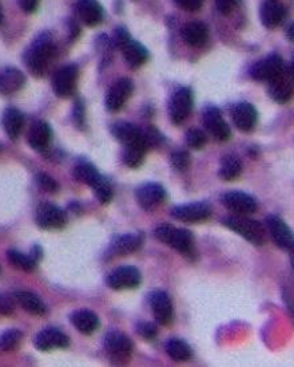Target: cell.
Returning a JSON list of instances; mask_svg holds the SVG:
<instances>
[{
  "label": "cell",
  "instance_id": "ee69618b",
  "mask_svg": "<svg viewBox=\"0 0 294 367\" xmlns=\"http://www.w3.org/2000/svg\"><path fill=\"white\" fill-rule=\"evenodd\" d=\"M132 39H130V35H129V32H127V30L126 28H123V27H121V28H118L117 30V32H115V38H114V43L118 46V47H123L126 43H129Z\"/></svg>",
  "mask_w": 294,
  "mask_h": 367
},
{
  "label": "cell",
  "instance_id": "f5cc1de1",
  "mask_svg": "<svg viewBox=\"0 0 294 367\" xmlns=\"http://www.w3.org/2000/svg\"><path fill=\"white\" fill-rule=\"evenodd\" d=\"M3 22V12H1V7H0V23Z\"/></svg>",
  "mask_w": 294,
  "mask_h": 367
},
{
  "label": "cell",
  "instance_id": "bcb514c9",
  "mask_svg": "<svg viewBox=\"0 0 294 367\" xmlns=\"http://www.w3.org/2000/svg\"><path fill=\"white\" fill-rule=\"evenodd\" d=\"M12 303L7 298L0 296V315H8L12 313Z\"/></svg>",
  "mask_w": 294,
  "mask_h": 367
},
{
  "label": "cell",
  "instance_id": "277c9868",
  "mask_svg": "<svg viewBox=\"0 0 294 367\" xmlns=\"http://www.w3.org/2000/svg\"><path fill=\"white\" fill-rule=\"evenodd\" d=\"M193 110V94L190 89L181 87L178 89L169 104V114L173 124L180 125L182 124Z\"/></svg>",
  "mask_w": 294,
  "mask_h": 367
},
{
  "label": "cell",
  "instance_id": "6da1fadb",
  "mask_svg": "<svg viewBox=\"0 0 294 367\" xmlns=\"http://www.w3.org/2000/svg\"><path fill=\"white\" fill-rule=\"evenodd\" d=\"M53 36L49 32H43L31 43V46L27 49L25 54V62L28 70L35 77H42L53 59Z\"/></svg>",
  "mask_w": 294,
  "mask_h": 367
},
{
  "label": "cell",
  "instance_id": "ab89813d",
  "mask_svg": "<svg viewBox=\"0 0 294 367\" xmlns=\"http://www.w3.org/2000/svg\"><path fill=\"white\" fill-rule=\"evenodd\" d=\"M136 333L145 340H153L158 334V329L151 322H139L136 324Z\"/></svg>",
  "mask_w": 294,
  "mask_h": 367
},
{
  "label": "cell",
  "instance_id": "f35d334b",
  "mask_svg": "<svg viewBox=\"0 0 294 367\" xmlns=\"http://www.w3.org/2000/svg\"><path fill=\"white\" fill-rule=\"evenodd\" d=\"M93 189L95 190V194L102 204H108L112 200V189L105 179H102Z\"/></svg>",
  "mask_w": 294,
  "mask_h": 367
},
{
  "label": "cell",
  "instance_id": "e575fe53",
  "mask_svg": "<svg viewBox=\"0 0 294 367\" xmlns=\"http://www.w3.org/2000/svg\"><path fill=\"white\" fill-rule=\"evenodd\" d=\"M8 260L11 262L12 265L23 269V271H27V272H31L35 269L36 267V262L31 258V255H25L19 251H8Z\"/></svg>",
  "mask_w": 294,
  "mask_h": 367
},
{
  "label": "cell",
  "instance_id": "7dc6e473",
  "mask_svg": "<svg viewBox=\"0 0 294 367\" xmlns=\"http://www.w3.org/2000/svg\"><path fill=\"white\" fill-rule=\"evenodd\" d=\"M39 0H21V5L26 12H34L38 7Z\"/></svg>",
  "mask_w": 294,
  "mask_h": 367
},
{
  "label": "cell",
  "instance_id": "4dcf8cb0",
  "mask_svg": "<svg viewBox=\"0 0 294 367\" xmlns=\"http://www.w3.org/2000/svg\"><path fill=\"white\" fill-rule=\"evenodd\" d=\"M147 149H149V145L145 141L126 145V149H125V153H123L125 164L129 168H134V169L139 168L143 164V159H145Z\"/></svg>",
  "mask_w": 294,
  "mask_h": 367
},
{
  "label": "cell",
  "instance_id": "cb8c5ba5",
  "mask_svg": "<svg viewBox=\"0 0 294 367\" xmlns=\"http://www.w3.org/2000/svg\"><path fill=\"white\" fill-rule=\"evenodd\" d=\"M208 35H209L208 27L205 23L198 22V21L190 22L182 28L184 41L188 46H193V47L204 46L208 41Z\"/></svg>",
  "mask_w": 294,
  "mask_h": 367
},
{
  "label": "cell",
  "instance_id": "74e56055",
  "mask_svg": "<svg viewBox=\"0 0 294 367\" xmlns=\"http://www.w3.org/2000/svg\"><path fill=\"white\" fill-rule=\"evenodd\" d=\"M170 161H171V166L174 168V170L185 172L190 165V156L185 151H175L171 155Z\"/></svg>",
  "mask_w": 294,
  "mask_h": 367
},
{
  "label": "cell",
  "instance_id": "7402d4cb",
  "mask_svg": "<svg viewBox=\"0 0 294 367\" xmlns=\"http://www.w3.org/2000/svg\"><path fill=\"white\" fill-rule=\"evenodd\" d=\"M269 94L271 100L278 104H286L294 96V87L292 80L286 78L285 73L269 82Z\"/></svg>",
  "mask_w": 294,
  "mask_h": 367
},
{
  "label": "cell",
  "instance_id": "d6a6232c",
  "mask_svg": "<svg viewBox=\"0 0 294 367\" xmlns=\"http://www.w3.org/2000/svg\"><path fill=\"white\" fill-rule=\"evenodd\" d=\"M166 353L177 362H186L193 357V350L186 342L181 340H170L166 343Z\"/></svg>",
  "mask_w": 294,
  "mask_h": 367
},
{
  "label": "cell",
  "instance_id": "681fc988",
  "mask_svg": "<svg viewBox=\"0 0 294 367\" xmlns=\"http://www.w3.org/2000/svg\"><path fill=\"white\" fill-rule=\"evenodd\" d=\"M75 111H77V114H75V120L80 124V122L83 121V106L80 105L79 102L75 106Z\"/></svg>",
  "mask_w": 294,
  "mask_h": 367
},
{
  "label": "cell",
  "instance_id": "f546056e",
  "mask_svg": "<svg viewBox=\"0 0 294 367\" xmlns=\"http://www.w3.org/2000/svg\"><path fill=\"white\" fill-rule=\"evenodd\" d=\"M122 53H123L126 62L132 67L142 66L149 58L147 50L139 42H135V41H130L129 43H126L122 47Z\"/></svg>",
  "mask_w": 294,
  "mask_h": 367
},
{
  "label": "cell",
  "instance_id": "816d5d0a",
  "mask_svg": "<svg viewBox=\"0 0 294 367\" xmlns=\"http://www.w3.org/2000/svg\"><path fill=\"white\" fill-rule=\"evenodd\" d=\"M289 77H291L292 80H294V63L291 66V69H289Z\"/></svg>",
  "mask_w": 294,
  "mask_h": 367
},
{
  "label": "cell",
  "instance_id": "60d3db41",
  "mask_svg": "<svg viewBox=\"0 0 294 367\" xmlns=\"http://www.w3.org/2000/svg\"><path fill=\"white\" fill-rule=\"evenodd\" d=\"M36 184L42 188V189H45V190H47V192H56L58 190V183L53 180V177L51 176H49V175H46V173H39L38 176H36Z\"/></svg>",
  "mask_w": 294,
  "mask_h": 367
},
{
  "label": "cell",
  "instance_id": "7a4b0ae2",
  "mask_svg": "<svg viewBox=\"0 0 294 367\" xmlns=\"http://www.w3.org/2000/svg\"><path fill=\"white\" fill-rule=\"evenodd\" d=\"M223 224L254 245H264L267 243V232L265 227L260 221L246 217V214L228 216L223 220Z\"/></svg>",
  "mask_w": 294,
  "mask_h": 367
},
{
  "label": "cell",
  "instance_id": "d4e9b609",
  "mask_svg": "<svg viewBox=\"0 0 294 367\" xmlns=\"http://www.w3.org/2000/svg\"><path fill=\"white\" fill-rule=\"evenodd\" d=\"M111 131L115 135V138L123 142L125 145H130V144L140 142V141L147 142L145 137V131H140L139 128L134 126L133 124H129V122H118L111 128Z\"/></svg>",
  "mask_w": 294,
  "mask_h": 367
},
{
  "label": "cell",
  "instance_id": "b9f144b4",
  "mask_svg": "<svg viewBox=\"0 0 294 367\" xmlns=\"http://www.w3.org/2000/svg\"><path fill=\"white\" fill-rule=\"evenodd\" d=\"M240 0H215V5L222 15H229L238 4Z\"/></svg>",
  "mask_w": 294,
  "mask_h": 367
},
{
  "label": "cell",
  "instance_id": "30bf717a",
  "mask_svg": "<svg viewBox=\"0 0 294 367\" xmlns=\"http://www.w3.org/2000/svg\"><path fill=\"white\" fill-rule=\"evenodd\" d=\"M267 230L273 241L281 249H289L294 245V235L288 224L278 216L270 214L267 217Z\"/></svg>",
  "mask_w": 294,
  "mask_h": 367
},
{
  "label": "cell",
  "instance_id": "f907efd6",
  "mask_svg": "<svg viewBox=\"0 0 294 367\" xmlns=\"http://www.w3.org/2000/svg\"><path fill=\"white\" fill-rule=\"evenodd\" d=\"M286 36H288L289 41L294 42V23L289 25L288 28H286Z\"/></svg>",
  "mask_w": 294,
  "mask_h": 367
},
{
  "label": "cell",
  "instance_id": "836d02e7",
  "mask_svg": "<svg viewBox=\"0 0 294 367\" xmlns=\"http://www.w3.org/2000/svg\"><path fill=\"white\" fill-rule=\"evenodd\" d=\"M74 176L78 181L87 184L94 188L103 177L98 173V170L88 162H79L74 169Z\"/></svg>",
  "mask_w": 294,
  "mask_h": 367
},
{
  "label": "cell",
  "instance_id": "484cf974",
  "mask_svg": "<svg viewBox=\"0 0 294 367\" xmlns=\"http://www.w3.org/2000/svg\"><path fill=\"white\" fill-rule=\"evenodd\" d=\"M25 118L16 107H8L3 114V128L11 140H16L23 129Z\"/></svg>",
  "mask_w": 294,
  "mask_h": 367
},
{
  "label": "cell",
  "instance_id": "ac0fdd59",
  "mask_svg": "<svg viewBox=\"0 0 294 367\" xmlns=\"http://www.w3.org/2000/svg\"><path fill=\"white\" fill-rule=\"evenodd\" d=\"M232 115H233L234 125L240 131H253L257 125V120H258L257 110L254 106L250 105L247 102H242V104L234 106Z\"/></svg>",
  "mask_w": 294,
  "mask_h": 367
},
{
  "label": "cell",
  "instance_id": "8d00e7d4",
  "mask_svg": "<svg viewBox=\"0 0 294 367\" xmlns=\"http://www.w3.org/2000/svg\"><path fill=\"white\" fill-rule=\"evenodd\" d=\"M186 144L191 149H202L208 141V137L204 131L197 128H191L185 135Z\"/></svg>",
  "mask_w": 294,
  "mask_h": 367
},
{
  "label": "cell",
  "instance_id": "f1b7e54d",
  "mask_svg": "<svg viewBox=\"0 0 294 367\" xmlns=\"http://www.w3.org/2000/svg\"><path fill=\"white\" fill-rule=\"evenodd\" d=\"M15 298H16V302L26 310L27 313L38 315V316L46 314L45 303L35 293L28 292V291H21V292H16Z\"/></svg>",
  "mask_w": 294,
  "mask_h": 367
},
{
  "label": "cell",
  "instance_id": "5bb4252c",
  "mask_svg": "<svg viewBox=\"0 0 294 367\" xmlns=\"http://www.w3.org/2000/svg\"><path fill=\"white\" fill-rule=\"evenodd\" d=\"M149 302H150V307H151L154 318L160 324L167 326L173 322V315H174L173 304L166 292L160 291V289L153 291L149 296Z\"/></svg>",
  "mask_w": 294,
  "mask_h": 367
},
{
  "label": "cell",
  "instance_id": "8992f818",
  "mask_svg": "<svg viewBox=\"0 0 294 367\" xmlns=\"http://www.w3.org/2000/svg\"><path fill=\"white\" fill-rule=\"evenodd\" d=\"M35 219L36 224L43 230H59L67 223L66 212L50 203H43L38 207Z\"/></svg>",
  "mask_w": 294,
  "mask_h": 367
},
{
  "label": "cell",
  "instance_id": "1f68e13d",
  "mask_svg": "<svg viewBox=\"0 0 294 367\" xmlns=\"http://www.w3.org/2000/svg\"><path fill=\"white\" fill-rule=\"evenodd\" d=\"M241 173H242V162L240 158L233 155H228L222 158L219 168L221 179L226 181H233L240 177Z\"/></svg>",
  "mask_w": 294,
  "mask_h": 367
},
{
  "label": "cell",
  "instance_id": "3957f363",
  "mask_svg": "<svg viewBox=\"0 0 294 367\" xmlns=\"http://www.w3.org/2000/svg\"><path fill=\"white\" fill-rule=\"evenodd\" d=\"M154 234L160 241L177 249L186 258H193L195 255L194 238L191 232H188L187 230L175 228L171 224H160V227H157Z\"/></svg>",
  "mask_w": 294,
  "mask_h": 367
},
{
  "label": "cell",
  "instance_id": "7bdbcfd3",
  "mask_svg": "<svg viewBox=\"0 0 294 367\" xmlns=\"http://www.w3.org/2000/svg\"><path fill=\"white\" fill-rule=\"evenodd\" d=\"M174 3L190 12L198 11L202 7V0H174Z\"/></svg>",
  "mask_w": 294,
  "mask_h": 367
},
{
  "label": "cell",
  "instance_id": "44dd1931",
  "mask_svg": "<svg viewBox=\"0 0 294 367\" xmlns=\"http://www.w3.org/2000/svg\"><path fill=\"white\" fill-rule=\"evenodd\" d=\"M51 135H53L51 128L47 122L45 121L35 122L28 131V144L34 151L42 152L49 146Z\"/></svg>",
  "mask_w": 294,
  "mask_h": 367
},
{
  "label": "cell",
  "instance_id": "8fae6325",
  "mask_svg": "<svg viewBox=\"0 0 294 367\" xmlns=\"http://www.w3.org/2000/svg\"><path fill=\"white\" fill-rule=\"evenodd\" d=\"M222 203L228 210L236 214H252L257 210L256 199L240 190L226 192L222 197Z\"/></svg>",
  "mask_w": 294,
  "mask_h": 367
},
{
  "label": "cell",
  "instance_id": "83f0119b",
  "mask_svg": "<svg viewBox=\"0 0 294 367\" xmlns=\"http://www.w3.org/2000/svg\"><path fill=\"white\" fill-rule=\"evenodd\" d=\"M71 322L82 334L90 335L99 327V318L90 310H78L71 315Z\"/></svg>",
  "mask_w": 294,
  "mask_h": 367
},
{
  "label": "cell",
  "instance_id": "9c48e42d",
  "mask_svg": "<svg viewBox=\"0 0 294 367\" xmlns=\"http://www.w3.org/2000/svg\"><path fill=\"white\" fill-rule=\"evenodd\" d=\"M284 73L285 70H284L282 59L278 55H273V54L267 56L265 59L257 62L256 65H253L250 70L252 78L257 79V80H267V82L280 77Z\"/></svg>",
  "mask_w": 294,
  "mask_h": 367
},
{
  "label": "cell",
  "instance_id": "9a60e30c",
  "mask_svg": "<svg viewBox=\"0 0 294 367\" xmlns=\"http://www.w3.org/2000/svg\"><path fill=\"white\" fill-rule=\"evenodd\" d=\"M136 199L143 210H156L164 201L166 190L160 184H143L136 190Z\"/></svg>",
  "mask_w": 294,
  "mask_h": 367
},
{
  "label": "cell",
  "instance_id": "603a6c76",
  "mask_svg": "<svg viewBox=\"0 0 294 367\" xmlns=\"http://www.w3.org/2000/svg\"><path fill=\"white\" fill-rule=\"evenodd\" d=\"M25 82L26 77L21 70L15 67H7L0 73V93L4 96L14 94L23 87Z\"/></svg>",
  "mask_w": 294,
  "mask_h": 367
},
{
  "label": "cell",
  "instance_id": "d6986e66",
  "mask_svg": "<svg viewBox=\"0 0 294 367\" xmlns=\"http://www.w3.org/2000/svg\"><path fill=\"white\" fill-rule=\"evenodd\" d=\"M75 10L80 21L87 26H97L103 19V8L97 0H78Z\"/></svg>",
  "mask_w": 294,
  "mask_h": 367
},
{
  "label": "cell",
  "instance_id": "7c38bea8",
  "mask_svg": "<svg viewBox=\"0 0 294 367\" xmlns=\"http://www.w3.org/2000/svg\"><path fill=\"white\" fill-rule=\"evenodd\" d=\"M204 125L217 141H228L232 137L229 125L223 120L221 111L214 106L206 107L204 111Z\"/></svg>",
  "mask_w": 294,
  "mask_h": 367
},
{
  "label": "cell",
  "instance_id": "ffe728a7",
  "mask_svg": "<svg viewBox=\"0 0 294 367\" xmlns=\"http://www.w3.org/2000/svg\"><path fill=\"white\" fill-rule=\"evenodd\" d=\"M285 16H286L285 7L275 0H267L261 5L260 18H261L262 25L267 28L280 26L282 23V21L285 19Z\"/></svg>",
  "mask_w": 294,
  "mask_h": 367
},
{
  "label": "cell",
  "instance_id": "e0dca14e",
  "mask_svg": "<svg viewBox=\"0 0 294 367\" xmlns=\"http://www.w3.org/2000/svg\"><path fill=\"white\" fill-rule=\"evenodd\" d=\"M35 347L40 351H49L53 348H66L70 346V340L58 329H46L42 330L35 337Z\"/></svg>",
  "mask_w": 294,
  "mask_h": 367
},
{
  "label": "cell",
  "instance_id": "4316f807",
  "mask_svg": "<svg viewBox=\"0 0 294 367\" xmlns=\"http://www.w3.org/2000/svg\"><path fill=\"white\" fill-rule=\"evenodd\" d=\"M142 245V236L139 235H123V236L117 237L111 247H110V252L114 256H123V255H129L133 254L135 251H138Z\"/></svg>",
  "mask_w": 294,
  "mask_h": 367
},
{
  "label": "cell",
  "instance_id": "d590c367",
  "mask_svg": "<svg viewBox=\"0 0 294 367\" xmlns=\"http://www.w3.org/2000/svg\"><path fill=\"white\" fill-rule=\"evenodd\" d=\"M22 338H23V335L19 330L4 331L0 335V350L11 351V350L16 348L19 346V343L22 342Z\"/></svg>",
  "mask_w": 294,
  "mask_h": 367
},
{
  "label": "cell",
  "instance_id": "4fadbf2b",
  "mask_svg": "<svg viewBox=\"0 0 294 367\" xmlns=\"http://www.w3.org/2000/svg\"><path fill=\"white\" fill-rule=\"evenodd\" d=\"M133 82L129 78L118 79L108 90L106 97V107L110 111L121 110L133 93Z\"/></svg>",
  "mask_w": 294,
  "mask_h": 367
},
{
  "label": "cell",
  "instance_id": "5b68a950",
  "mask_svg": "<svg viewBox=\"0 0 294 367\" xmlns=\"http://www.w3.org/2000/svg\"><path fill=\"white\" fill-rule=\"evenodd\" d=\"M78 82V67L67 65L59 69L53 76V87L55 94L62 98L71 97L77 90Z\"/></svg>",
  "mask_w": 294,
  "mask_h": 367
},
{
  "label": "cell",
  "instance_id": "52a82bcc",
  "mask_svg": "<svg viewBox=\"0 0 294 367\" xmlns=\"http://www.w3.org/2000/svg\"><path fill=\"white\" fill-rule=\"evenodd\" d=\"M140 285V272L138 268L126 265L119 267L107 276V286L112 289H133Z\"/></svg>",
  "mask_w": 294,
  "mask_h": 367
},
{
  "label": "cell",
  "instance_id": "c3c4849f",
  "mask_svg": "<svg viewBox=\"0 0 294 367\" xmlns=\"http://www.w3.org/2000/svg\"><path fill=\"white\" fill-rule=\"evenodd\" d=\"M31 258H32L35 262H38V260L42 258V249H40V247H39V245H35V248L32 249Z\"/></svg>",
  "mask_w": 294,
  "mask_h": 367
},
{
  "label": "cell",
  "instance_id": "2e32d148",
  "mask_svg": "<svg viewBox=\"0 0 294 367\" xmlns=\"http://www.w3.org/2000/svg\"><path fill=\"white\" fill-rule=\"evenodd\" d=\"M105 347L107 353L114 357V359L123 361L126 357L130 355L133 350V343L127 335H125L122 331H110L105 340Z\"/></svg>",
  "mask_w": 294,
  "mask_h": 367
},
{
  "label": "cell",
  "instance_id": "f6af8a7d",
  "mask_svg": "<svg viewBox=\"0 0 294 367\" xmlns=\"http://www.w3.org/2000/svg\"><path fill=\"white\" fill-rule=\"evenodd\" d=\"M284 299L286 303V307L289 310V314L292 316L294 322V289H284Z\"/></svg>",
  "mask_w": 294,
  "mask_h": 367
},
{
  "label": "cell",
  "instance_id": "ba28073f",
  "mask_svg": "<svg viewBox=\"0 0 294 367\" xmlns=\"http://www.w3.org/2000/svg\"><path fill=\"white\" fill-rule=\"evenodd\" d=\"M173 217L182 223H202L210 219L212 207L208 203H190L178 205L171 210Z\"/></svg>",
  "mask_w": 294,
  "mask_h": 367
}]
</instances>
